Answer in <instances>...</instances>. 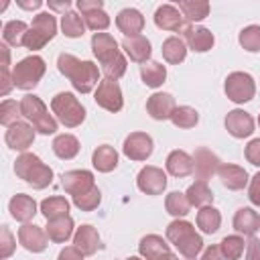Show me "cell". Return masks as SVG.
<instances>
[{
  "instance_id": "59",
  "label": "cell",
  "mask_w": 260,
  "mask_h": 260,
  "mask_svg": "<svg viewBox=\"0 0 260 260\" xmlns=\"http://www.w3.org/2000/svg\"><path fill=\"white\" fill-rule=\"evenodd\" d=\"M124 260H144V258H138V256H130V258H124Z\"/></svg>"
},
{
  "instance_id": "27",
  "label": "cell",
  "mask_w": 260,
  "mask_h": 260,
  "mask_svg": "<svg viewBox=\"0 0 260 260\" xmlns=\"http://www.w3.org/2000/svg\"><path fill=\"white\" fill-rule=\"evenodd\" d=\"M234 230L240 236H254L260 230V213L254 211L252 207H240L234 215Z\"/></svg>"
},
{
  "instance_id": "17",
  "label": "cell",
  "mask_w": 260,
  "mask_h": 260,
  "mask_svg": "<svg viewBox=\"0 0 260 260\" xmlns=\"http://www.w3.org/2000/svg\"><path fill=\"white\" fill-rule=\"evenodd\" d=\"M61 187H63L65 193H69V195L85 193V191H89V189L95 187L93 173H91V171H85V169L67 171V173H63V177H61Z\"/></svg>"
},
{
  "instance_id": "58",
  "label": "cell",
  "mask_w": 260,
  "mask_h": 260,
  "mask_svg": "<svg viewBox=\"0 0 260 260\" xmlns=\"http://www.w3.org/2000/svg\"><path fill=\"white\" fill-rule=\"evenodd\" d=\"M158 260H179V256H177V254H173V252H167V254H162Z\"/></svg>"
},
{
  "instance_id": "3",
  "label": "cell",
  "mask_w": 260,
  "mask_h": 260,
  "mask_svg": "<svg viewBox=\"0 0 260 260\" xmlns=\"http://www.w3.org/2000/svg\"><path fill=\"white\" fill-rule=\"evenodd\" d=\"M165 234H167V240L185 258H197V254L203 250V238L195 232V225L187 219H173L167 225Z\"/></svg>"
},
{
  "instance_id": "20",
  "label": "cell",
  "mask_w": 260,
  "mask_h": 260,
  "mask_svg": "<svg viewBox=\"0 0 260 260\" xmlns=\"http://www.w3.org/2000/svg\"><path fill=\"white\" fill-rule=\"evenodd\" d=\"M175 108H177L175 98L171 93H167V91H156V93H152L146 100V112H148V116L152 120H158V122L171 120Z\"/></svg>"
},
{
  "instance_id": "56",
  "label": "cell",
  "mask_w": 260,
  "mask_h": 260,
  "mask_svg": "<svg viewBox=\"0 0 260 260\" xmlns=\"http://www.w3.org/2000/svg\"><path fill=\"white\" fill-rule=\"evenodd\" d=\"M49 8L51 10H59V12H69V8H71V2L69 0H63V2H49Z\"/></svg>"
},
{
  "instance_id": "55",
  "label": "cell",
  "mask_w": 260,
  "mask_h": 260,
  "mask_svg": "<svg viewBox=\"0 0 260 260\" xmlns=\"http://www.w3.org/2000/svg\"><path fill=\"white\" fill-rule=\"evenodd\" d=\"M16 4L24 10H39L43 6V0H28V2L26 0H16Z\"/></svg>"
},
{
  "instance_id": "39",
  "label": "cell",
  "mask_w": 260,
  "mask_h": 260,
  "mask_svg": "<svg viewBox=\"0 0 260 260\" xmlns=\"http://www.w3.org/2000/svg\"><path fill=\"white\" fill-rule=\"evenodd\" d=\"M85 20H83V16H79L77 12H73V10H69V12H65L63 16H61V30H63V35L65 37H69V39H79V37H83L85 35Z\"/></svg>"
},
{
  "instance_id": "14",
  "label": "cell",
  "mask_w": 260,
  "mask_h": 260,
  "mask_svg": "<svg viewBox=\"0 0 260 260\" xmlns=\"http://www.w3.org/2000/svg\"><path fill=\"white\" fill-rule=\"evenodd\" d=\"M35 128L28 124V122H14L12 126L6 128V134H4V140L8 144V148L12 150H18V152H26L32 142H35Z\"/></svg>"
},
{
  "instance_id": "21",
  "label": "cell",
  "mask_w": 260,
  "mask_h": 260,
  "mask_svg": "<svg viewBox=\"0 0 260 260\" xmlns=\"http://www.w3.org/2000/svg\"><path fill=\"white\" fill-rule=\"evenodd\" d=\"M73 246L83 256H93L98 250H102V238H100V234H98V230L93 225L83 223L73 234Z\"/></svg>"
},
{
  "instance_id": "43",
  "label": "cell",
  "mask_w": 260,
  "mask_h": 260,
  "mask_svg": "<svg viewBox=\"0 0 260 260\" xmlns=\"http://www.w3.org/2000/svg\"><path fill=\"white\" fill-rule=\"evenodd\" d=\"M238 43L248 53H260V24H248L240 30Z\"/></svg>"
},
{
  "instance_id": "4",
  "label": "cell",
  "mask_w": 260,
  "mask_h": 260,
  "mask_svg": "<svg viewBox=\"0 0 260 260\" xmlns=\"http://www.w3.org/2000/svg\"><path fill=\"white\" fill-rule=\"evenodd\" d=\"M20 112L22 118L39 132V134H55L57 132V118H53V114H49L45 102L35 95V93H26L20 100Z\"/></svg>"
},
{
  "instance_id": "48",
  "label": "cell",
  "mask_w": 260,
  "mask_h": 260,
  "mask_svg": "<svg viewBox=\"0 0 260 260\" xmlns=\"http://www.w3.org/2000/svg\"><path fill=\"white\" fill-rule=\"evenodd\" d=\"M246 160L254 167H260V138H252L248 144H246Z\"/></svg>"
},
{
  "instance_id": "29",
  "label": "cell",
  "mask_w": 260,
  "mask_h": 260,
  "mask_svg": "<svg viewBox=\"0 0 260 260\" xmlns=\"http://www.w3.org/2000/svg\"><path fill=\"white\" fill-rule=\"evenodd\" d=\"M167 252H171V248H169L167 240L162 236H158V234H148L138 244V254L144 260H158Z\"/></svg>"
},
{
  "instance_id": "42",
  "label": "cell",
  "mask_w": 260,
  "mask_h": 260,
  "mask_svg": "<svg viewBox=\"0 0 260 260\" xmlns=\"http://www.w3.org/2000/svg\"><path fill=\"white\" fill-rule=\"evenodd\" d=\"M219 248L225 256V260H240L244 256V250H246V242L240 234H234V236H225L221 242H219Z\"/></svg>"
},
{
  "instance_id": "31",
  "label": "cell",
  "mask_w": 260,
  "mask_h": 260,
  "mask_svg": "<svg viewBox=\"0 0 260 260\" xmlns=\"http://www.w3.org/2000/svg\"><path fill=\"white\" fill-rule=\"evenodd\" d=\"M53 152H55V156H59L61 160H71V158H75L77 154H79V140H77V136H73V134H57L55 136V140H53Z\"/></svg>"
},
{
  "instance_id": "16",
  "label": "cell",
  "mask_w": 260,
  "mask_h": 260,
  "mask_svg": "<svg viewBox=\"0 0 260 260\" xmlns=\"http://www.w3.org/2000/svg\"><path fill=\"white\" fill-rule=\"evenodd\" d=\"M18 244H20L24 250H28V252L39 254V252H43V250L47 248L49 236H47V232H45L41 225H37V223H22V225L18 228Z\"/></svg>"
},
{
  "instance_id": "44",
  "label": "cell",
  "mask_w": 260,
  "mask_h": 260,
  "mask_svg": "<svg viewBox=\"0 0 260 260\" xmlns=\"http://www.w3.org/2000/svg\"><path fill=\"white\" fill-rule=\"evenodd\" d=\"M100 203H102V191L98 187H93L85 193L73 195V205L81 211H93V209H98Z\"/></svg>"
},
{
  "instance_id": "9",
  "label": "cell",
  "mask_w": 260,
  "mask_h": 260,
  "mask_svg": "<svg viewBox=\"0 0 260 260\" xmlns=\"http://www.w3.org/2000/svg\"><path fill=\"white\" fill-rule=\"evenodd\" d=\"M91 53L100 61L102 69L112 65L114 61H118L122 57L120 45L110 32H93V37H91Z\"/></svg>"
},
{
  "instance_id": "28",
  "label": "cell",
  "mask_w": 260,
  "mask_h": 260,
  "mask_svg": "<svg viewBox=\"0 0 260 260\" xmlns=\"http://www.w3.org/2000/svg\"><path fill=\"white\" fill-rule=\"evenodd\" d=\"M73 230H75V223H73L71 215H63V217H57V219H47V228H45L49 240L55 242V244H65L73 236Z\"/></svg>"
},
{
  "instance_id": "24",
  "label": "cell",
  "mask_w": 260,
  "mask_h": 260,
  "mask_svg": "<svg viewBox=\"0 0 260 260\" xmlns=\"http://www.w3.org/2000/svg\"><path fill=\"white\" fill-rule=\"evenodd\" d=\"M116 26L126 37H138L144 28V16L136 8H124L116 16Z\"/></svg>"
},
{
  "instance_id": "6",
  "label": "cell",
  "mask_w": 260,
  "mask_h": 260,
  "mask_svg": "<svg viewBox=\"0 0 260 260\" xmlns=\"http://www.w3.org/2000/svg\"><path fill=\"white\" fill-rule=\"evenodd\" d=\"M47 71V65H45V59L39 57V55H28L24 59H20L14 67H12V81H14V87L18 89H24V91H30L39 85V81L43 79Z\"/></svg>"
},
{
  "instance_id": "15",
  "label": "cell",
  "mask_w": 260,
  "mask_h": 260,
  "mask_svg": "<svg viewBox=\"0 0 260 260\" xmlns=\"http://www.w3.org/2000/svg\"><path fill=\"white\" fill-rule=\"evenodd\" d=\"M183 41L187 45V49L195 51V53H207L211 51V47L215 45V37L209 28L205 26H193V24H187L183 30Z\"/></svg>"
},
{
  "instance_id": "10",
  "label": "cell",
  "mask_w": 260,
  "mask_h": 260,
  "mask_svg": "<svg viewBox=\"0 0 260 260\" xmlns=\"http://www.w3.org/2000/svg\"><path fill=\"white\" fill-rule=\"evenodd\" d=\"M93 100L100 108L108 110V112H120L124 108V95L120 89V83L114 79H102L100 85L93 91Z\"/></svg>"
},
{
  "instance_id": "53",
  "label": "cell",
  "mask_w": 260,
  "mask_h": 260,
  "mask_svg": "<svg viewBox=\"0 0 260 260\" xmlns=\"http://www.w3.org/2000/svg\"><path fill=\"white\" fill-rule=\"evenodd\" d=\"M201 260H225V256H223L219 246H207L203 250V258Z\"/></svg>"
},
{
  "instance_id": "5",
  "label": "cell",
  "mask_w": 260,
  "mask_h": 260,
  "mask_svg": "<svg viewBox=\"0 0 260 260\" xmlns=\"http://www.w3.org/2000/svg\"><path fill=\"white\" fill-rule=\"evenodd\" d=\"M51 112L65 128H77L85 120V108L71 91H59L51 100Z\"/></svg>"
},
{
  "instance_id": "37",
  "label": "cell",
  "mask_w": 260,
  "mask_h": 260,
  "mask_svg": "<svg viewBox=\"0 0 260 260\" xmlns=\"http://www.w3.org/2000/svg\"><path fill=\"white\" fill-rule=\"evenodd\" d=\"M69 201L61 195H53V197H47L41 201L39 209L41 213L45 215V219H57V217H63V215H69Z\"/></svg>"
},
{
  "instance_id": "40",
  "label": "cell",
  "mask_w": 260,
  "mask_h": 260,
  "mask_svg": "<svg viewBox=\"0 0 260 260\" xmlns=\"http://www.w3.org/2000/svg\"><path fill=\"white\" fill-rule=\"evenodd\" d=\"M165 209H167V213H171L175 219H181V217H185V215L189 213L191 203H189V199H187L185 193H181V191H171V193L167 195V199H165Z\"/></svg>"
},
{
  "instance_id": "8",
  "label": "cell",
  "mask_w": 260,
  "mask_h": 260,
  "mask_svg": "<svg viewBox=\"0 0 260 260\" xmlns=\"http://www.w3.org/2000/svg\"><path fill=\"white\" fill-rule=\"evenodd\" d=\"M223 91L230 102L234 104H246L256 95V81L246 71H232L225 77Z\"/></svg>"
},
{
  "instance_id": "35",
  "label": "cell",
  "mask_w": 260,
  "mask_h": 260,
  "mask_svg": "<svg viewBox=\"0 0 260 260\" xmlns=\"http://www.w3.org/2000/svg\"><path fill=\"white\" fill-rule=\"evenodd\" d=\"M26 32H28V26L24 20H8L2 26V39L10 47H24Z\"/></svg>"
},
{
  "instance_id": "50",
  "label": "cell",
  "mask_w": 260,
  "mask_h": 260,
  "mask_svg": "<svg viewBox=\"0 0 260 260\" xmlns=\"http://www.w3.org/2000/svg\"><path fill=\"white\" fill-rule=\"evenodd\" d=\"M246 260H260V240L254 236L246 244Z\"/></svg>"
},
{
  "instance_id": "46",
  "label": "cell",
  "mask_w": 260,
  "mask_h": 260,
  "mask_svg": "<svg viewBox=\"0 0 260 260\" xmlns=\"http://www.w3.org/2000/svg\"><path fill=\"white\" fill-rule=\"evenodd\" d=\"M83 20H85V26L89 30H95V32H104L108 26H110V16L108 12L102 8V10H91V12H85L81 14Z\"/></svg>"
},
{
  "instance_id": "51",
  "label": "cell",
  "mask_w": 260,
  "mask_h": 260,
  "mask_svg": "<svg viewBox=\"0 0 260 260\" xmlns=\"http://www.w3.org/2000/svg\"><path fill=\"white\" fill-rule=\"evenodd\" d=\"M85 256L75 248V246H65L61 252H59V256H57V260H83Z\"/></svg>"
},
{
  "instance_id": "1",
  "label": "cell",
  "mask_w": 260,
  "mask_h": 260,
  "mask_svg": "<svg viewBox=\"0 0 260 260\" xmlns=\"http://www.w3.org/2000/svg\"><path fill=\"white\" fill-rule=\"evenodd\" d=\"M57 69L65 75L73 89L79 93H89L100 85V69L93 61H81L71 53H61L57 57Z\"/></svg>"
},
{
  "instance_id": "61",
  "label": "cell",
  "mask_w": 260,
  "mask_h": 260,
  "mask_svg": "<svg viewBox=\"0 0 260 260\" xmlns=\"http://www.w3.org/2000/svg\"><path fill=\"white\" fill-rule=\"evenodd\" d=\"M258 126H260V116H258Z\"/></svg>"
},
{
  "instance_id": "54",
  "label": "cell",
  "mask_w": 260,
  "mask_h": 260,
  "mask_svg": "<svg viewBox=\"0 0 260 260\" xmlns=\"http://www.w3.org/2000/svg\"><path fill=\"white\" fill-rule=\"evenodd\" d=\"M12 87H14L12 73H10L8 69H2V87H0V95H8Z\"/></svg>"
},
{
  "instance_id": "13",
  "label": "cell",
  "mask_w": 260,
  "mask_h": 260,
  "mask_svg": "<svg viewBox=\"0 0 260 260\" xmlns=\"http://www.w3.org/2000/svg\"><path fill=\"white\" fill-rule=\"evenodd\" d=\"M136 187L146 195H162V191L167 189V175L160 167L146 165L136 177Z\"/></svg>"
},
{
  "instance_id": "60",
  "label": "cell",
  "mask_w": 260,
  "mask_h": 260,
  "mask_svg": "<svg viewBox=\"0 0 260 260\" xmlns=\"http://www.w3.org/2000/svg\"><path fill=\"white\" fill-rule=\"evenodd\" d=\"M185 260H197V258H185Z\"/></svg>"
},
{
  "instance_id": "34",
  "label": "cell",
  "mask_w": 260,
  "mask_h": 260,
  "mask_svg": "<svg viewBox=\"0 0 260 260\" xmlns=\"http://www.w3.org/2000/svg\"><path fill=\"white\" fill-rule=\"evenodd\" d=\"M160 53L165 57L167 63L171 65H179L185 61L187 57V45L181 37H169L162 41V47H160Z\"/></svg>"
},
{
  "instance_id": "47",
  "label": "cell",
  "mask_w": 260,
  "mask_h": 260,
  "mask_svg": "<svg viewBox=\"0 0 260 260\" xmlns=\"http://www.w3.org/2000/svg\"><path fill=\"white\" fill-rule=\"evenodd\" d=\"M14 250H16V240H14V236L10 234L8 225H2V228H0V258H2V260L10 258V256L14 254Z\"/></svg>"
},
{
  "instance_id": "49",
  "label": "cell",
  "mask_w": 260,
  "mask_h": 260,
  "mask_svg": "<svg viewBox=\"0 0 260 260\" xmlns=\"http://www.w3.org/2000/svg\"><path fill=\"white\" fill-rule=\"evenodd\" d=\"M248 199L252 205L260 207V171L250 179V185H248Z\"/></svg>"
},
{
  "instance_id": "36",
  "label": "cell",
  "mask_w": 260,
  "mask_h": 260,
  "mask_svg": "<svg viewBox=\"0 0 260 260\" xmlns=\"http://www.w3.org/2000/svg\"><path fill=\"white\" fill-rule=\"evenodd\" d=\"M185 195H187L191 207H197V209L207 207V205L213 203V193H211L209 185L203 183V181H195L193 185H189V189L185 191Z\"/></svg>"
},
{
  "instance_id": "38",
  "label": "cell",
  "mask_w": 260,
  "mask_h": 260,
  "mask_svg": "<svg viewBox=\"0 0 260 260\" xmlns=\"http://www.w3.org/2000/svg\"><path fill=\"white\" fill-rule=\"evenodd\" d=\"M219 225H221V213L213 205L201 207L197 211V228L203 234H215L219 230Z\"/></svg>"
},
{
  "instance_id": "22",
  "label": "cell",
  "mask_w": 260,
  "mask_h": 260,
  "mask_svg": "<svg viewBox=\"0 0 260 260\" xmlns=\"http://www.w3.org/2000/svg\"><path fill=\"white\" fill-rule=\"evenodd\" d=\"M120 47L124 49V53L130 57V61L134 63H146L150 61V55H152V47H150V41L144 37V35H138V37H124V41L120 43Z\"/></svg>"
},
{
  "instance_id": "32",
  "label": "cell",
  "mask_w": 260,
  "mask_h": 260,
  "mask_svg": "<svg viewBox=\"0 0 260 260\" xmlns=\"http://www.w3.org/2000/svg\"><path fill=\"white\" fill-rule=\"evenodd\" d=\"M177 8L181 10L185 22H189V24L207 18L209 16V10H211V6H209L207 0H181Z\"/></svg>"
},
{
  "instance_id": "7",
  "label": "cell",
  "mask_w": 260,
  "mask_h": 260,
  "mask_svg": "<svg viewBox=\"0 0 260 260\" xmlns=\"http://www.w3.org/2000/svg\"><path fill=\"white\" fill-rule=\"evenodd\" d=\"M55 35H57V18L51 12H39L28 26V32L24 37V47L30 51H39L49 41H53Z\"/></svg>"
},
{
  "instance_id": "12",
  "label": "cell",
  "mask_w": 260,
  "mask_h": 260,
  "mask_svg": "<svg viewBox=\"0 0 260 260\" xmlns=\"http://www.w3.org/2000/svg\"><path fill=\"white\" fill-rule=\"evenodd\" d=\"M219 167H221V160L213 150H209L205 146H199L193 152V175H195L197 181L207 183L213 175H217Z\"/></svg>"
},
{
  "instance_id": "18",
  "label": "cell",
  "mask_w": 260,
  "mask_h": 260,
  "mask_svg": "<svg viewBox=\"0 0 260 260\" xmlns=\"http://www.w3.org/2000/svg\"><path fill=\"white\" fill-rule=\"evenodd\" d=\"M154 24L160 30H171V32H181L189 22H185L181 10L173 4H160L154 12Z\"/></svg>"
},
{
  "instance_id": "30",
  "label": "cell",
  "mask_w": 260,
  "mask_h": 260,
  "mask_svg": "<svg viewBox=\"0 0 260 260\" xmlns=\"http://www.w3.org/2000/svg\"><path fill=\"white\" fill-rule=\"evenodd\" d=\"M91 165L95 171L100 173H110L118 167V152L114 146L110 144H100L93 152H91Z\"/></svg>"
},
{
  "instance_id": "11",
  "label": "cell",
  "mask_w": 260,
  "mask_h": 260,
  "mask_svg": "<svg viewBox=\"0 0 260 260\" xmlns=\"http://www.w3.org/2000/svg\"><path fill=\"white\" fill-rule=\"evenodd\" d=\"M152 150H154V142H152V136L146 132H130L122 144L124 156H128L130 160H138V162L150 158Z\"/></svg>"
},
{
  "instance_id": "23",
  "label": "cell",
  "mask_w": 260,
  "mask_h": 260,
  "mask_svg": "<svg viewBox=\"0 0 260 260\" xmlns=\"http://www.w3.org/2000/svg\"><path fill=\"white\" fill-rule=\"evenodd\" d=\"M8 211L16 221L28 223L35 215H37V201L26 195V193H16L10 201H8Z\"/></svg>"
},
{
  "instance_id": "52",
  "label": "cell",
  "mask_w": 260,
  "mask_h": 260,
  "mask_svg": "<svg viewBox=\"0 0 260 260\" xmlns=\"http://www.w3.org/2000/svg\"><path fill=\"white\" fill-rule=\"evenodd\" d=\"M77 8H79L81 14H85V12H91V10H102L104 2L102 0H77Z\"/></svg>"
},
{
  "instance_id": "33",
  "label": "cell",
  "mask_w": 260,
  "mask_h": 260,
  "mask_svg": "<svg viewBox=\"0 0 260 260\" xmlns=\"http://www.w3.org/2000/svg\"><path fill=\"white\" fill-rule=\"evenodd\" d=\"M140 77L146 87L156 89L167 81V67L158 61H146L140 65Z\"/></svg>"
},
{
  "instance_id": "25",
  "label": "cell",
  "mask_w": 260,
  "mask_h": 260,
  "mask_svg": "<svg viewBox=\"0 0 260 260\" xmlns=\"http://www.w3.org/2000/svg\"><path fill=\"white\" fill-rule=\"evenodd\" d=\"M167 173L177 177V179H183V177H189L193 173V156L185 150H171L169 156H167Z\"/></svg>"
},
{
  "instance_id": "45",
  "label": "cell",
  "mask_w": 260,
  "mask_h": 260,
  "mask_svg": "<svg viewBox=\"0 0 260 260\" xmlns=\"http://www.w3.org/2000/svg\"><path fill=\"white\" fill-rule=\"evenodd\" d=\"M22 116L20 112V102H14V100H2L0 104V124L2 126H12L14 122H18Z\"/></svg>"
},
{
  "instance_id": "19",
  "label": "cell",
  "mask_w": 260,
  "mask_h": 260,
  "mask_svg": "<svg viewBox=\"0 0 260 260\" xmlns=\"http://www.w3.org/2000/svg\"><path fill=\"white\" fill-rule=\"evenodd\" d=\"M223 124L234 138H248L254 132V118L246 110H230Z\"/></svg>"
},
{
  "instance_id": "57",
  "label": "cell",
  "mask_w": 260,
  "mask_h": 260,
  "mask_svg": "<svg viewBox=\"0 0 260 260\" xmlns=\"http://www.w3.org/2000/svg\"><path fill=\"white\" fill-rule=\"evenodd\" d=\"M0 51H2V57H4V61H2V69H8V65H10V49H8V45L2 43V45H0Z\"/></svg>"
},
{
  "instance_id": "2",
  "label": "cell",
  "mask_w": 260,
  "mask_h": 260,
  "mask_svg": "<svg viewBox=\"0 0 260 260\" xmlns=\"http://www.w3.org/2000/svg\"><path fill=\"white\" fill-rule=\"evenodd\" d=\"M14 173L32 189H45L53 183V169L45 165L35 152H20L14 160Z\"/></svg>"
},
{
  "instance_id": "26",
  "label": "cell",
  "mask_w": 260,
  "mask_h": 260,
  "mask_svg": "<svg viewBox=\"0 0 260 260\" xmlns=\"http://www.w3.org/2000/svg\"><path fill=\"white\" fill-rule=\"evenodd\" d=\"M219 179H221V185L228 187L230 191H240L248 185V173L244 167H238V165H230V162H221L219 171H217Z\"/></svg>"
},
{
  "instance_id": "41",
  "label": "cell",
  "mask_w": 260,
  "mask_h": 260,
  "mask_svg": "<svg viewBox=\"0 0 260 260\" xmlns=\"http://www.w3.org/2000/svg\"><path fill=\"white\" fill-rule=\"evenodd\" d=\"M171 122H173V126H177L181 130H189V128L197 126L199 112L195 108H191V106H177L173 116H171Z\"/></svg>"
}]
</instances>
